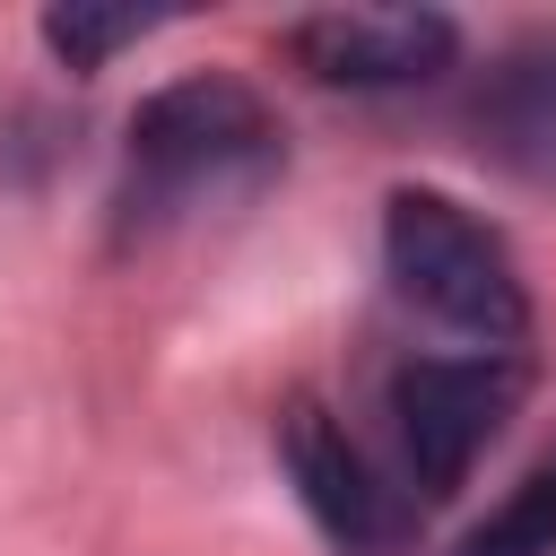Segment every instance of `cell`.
Here are the masks:
<instances>
[{
	"mask_svg": "<svg viewBox=\"0 0 556 556\" xmlns=\"http://www.w3.org/2000/svg\"><path fill=\"white\" fill-rule=\"evenodd\" d=\"M278 174V122L235 78H174L130 113V226H165L217 200H243Z\"/></svg>",
	"mask_w": 556,
	"mask_h": 556,
	"instance_id": "obj_1",
	"label": "cell"
},
{
	"mask_svg": "<svg viewBox=\"0 0 556 556\" xmlns=\"http://www.w3.org/2000/svg\"><path fill=\"white\" fill-rule=\"evenodd\" d=\"M382 261H391L400 304H417L434 330H452L460 348L521 356V339H530L521 269H513L504 235L478 226L460 200H443V191H400L391 217H382Z\"/></svg>",
	"mask_w": 556,
	"mask_h": 556,
	"instance_id": "obj_2",
	"label": "cell"
},
{
	"mask_svg": "<svg viewBox=\"0 0 556 556\" xmlns=\"http://www.w3.org/2000/svg\"><path fill=\"white\" fill-rule=\"evenodd\" d=\"M521 400V356L460 348V356H408L382 391L391 408V478L408 495H452L469 460L495 443V426Z\"/></svg>",
	"mask_w": 556,
	"mask_h": 556,
	"instance_id": "obj_3",
	"label": "cell"
},
{
	"mask_svg": "<svg viewBox=\"0 0 556 556\" xmlns=\"http://www.w3.org/2000/svg\"><path fill=\"white\" fill-rule=\"evenodd\" d=\"M287 469L313 504V521L348 547V556H400L417 530V495L391 478V460H374L330 408L295 400L287 408Z\"/></svg>",
	"mask_w": 556,
	"mask_h": 556,
	"instance_id": "obj_4",
	"label": "cell"
},
{
	"mask_svg": "<svg viewBox=\"0 0 556 556\" xmlns=\"http://www.w3.org/2000/svg\"><path fill=\"white\" fill-rule=\"evenodd\" d=\"M287 43L330 87H408V78H434L460 35L434 9H330V17H304Z\"/></svg>",
	"mask_w": 556,
	"mask_h": 556,
	"instance_id": "obj_5",
	"label": "cell"
},
{
	"mask_svg": "<svg viewBox=\"0 0 556 556\" xmlns=\"http://www.w3.org/2000/svg\"><path fill=\"white\" fill-rule=\"evenodd\" d=\"M478 130H486L513 165L556 174V43H530V52H513V61L486 78Z\"/></svg>",
	"mask_w": 556,
	"mask_h": 556,
	"instance_id": "obj_6",
	"label": "cell"
},
{
	"mask_svg": "<svg viewBox=\"0 0 556 556\" xmlns=\"http://www.w3.org/2000/svg\"><path fill=\"white\" fill-rule=\"evenodd\" d=\"M460 556H556V469H539Z\"/></svg>",
	"mask_w": 556,
	"mask_h": 556,
	"instance_id": "obj_7",
	"label": "cell"
},
{
	"mask_svg": "<svg viewBox=\"0 0 556 556\" xmlns=\"http://www.w3.org/2000/svg\"><path fill=\"white\" fill-rule=\"evenodd\" d=\"M43 35H52V43H61V52H70L78 70H87V61H104L113 43L148 35V17H139V9H113V17H96V9H61V17L43 26Z\"/></svg>",
	"mask_w": 556,
	"mask_h": 556,
	"instance_id": "obj_8",
	"label": "cell"
}]
</instances>
